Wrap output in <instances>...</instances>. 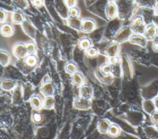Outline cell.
<instances>
[{
    "mask_svg": "<svg viewBox=\"0 0 158 139\" xmlns=\"http://www.w3.org/2000/svg\"><path fill=\"white\" fill-rule=\"evenodd\" d=\"M151 118H152V120H153V122L156 124H158V111H154L151 115Z\"/></svg>",
    "mask_w": 158,
    "mask_h": 139,
    "instance_id": "8d00e7d4",
    "label": "cell"
},
{
    "mask_svg": "<svg viewBox=\"0 0 158 139\" xmlns=\"http://www.w3.org/2000/svg\"><path fill=\"white\" fill-rule=\"evenodd\" d=\"M138 4L143 8L154 9L156 6V0H136Z\"/></svg>",
    "mask_w": 158,
    "mask_h": 139,
    "instance_id": "d6986e66",
    "label": "cell"
},
{
    "mask_svg": "<svg viewBox=\"0 0 158 139\" xmlns=\"http://www.w3.org/2000/svg\"><path fill=\"white\" fill-rule=\"evenodd\" d=\"M12 2L18 7L25 9L28 7V2L27 0H12Z\"/></svg>",
    "mask_w": 158,
    "mask_h": 139,
    "instance_id": "d6a6232c",
    "label": "cell"
},
{
    "mask_svg": "<svg viewBox=\"0 0 158 139\" xmlns=\"http://www.w3.org/2000/svg\"><path fill=\"white\" fill-rule=\"evenodd\" d=\"M79 12H80V11H79L78 9L75 7L70 8V9H69V14H70V16H72V17H78Z\"/></svg>",
    "mask_w": 158,
    "mask_h": 139,
    "instance_id": "e575fe53",
    "label": "cell"
},
{
    "mask_svg": "<svg viewBox=\"0 0 158 139\" xmlns=\"http://www.w3.org/2000/svg\"><path fill=\"white\" fill-rule=\"evenodd\" d=\"M33 3L35 6L39 7L42 5L43 0H33Z\"/></svg>",
    "mask_w": 158,
    "mask_h": 139,
    "instance_id": "ab89813d",
    "label": "cell"
},
{
    "mask_svg": "<svg viewBox=\"0 0 158 139\" xmlns=\"http://www.w3.org/2000/svg\"><path fill=\"white\" fill-rule=\"evenodd\" d=\"M80 96L87 99H90L93 96V88L88 84H83L80 88Z\"/></svg>",
    "mask_w": 158,
    "mask_h": 139,
    "instance_id": "30bf717a",
    "label": "cell"
},
{
    "mask_svg": "<svg viewBox=\"0 0 158 139\" xmlns=\"http://www.w3.org/2000/svg\"><path fill=\"white\" fill-rule=\"evenodd\" d=\"M120 51V43L117 42H112L110 43L106 49V54L109 57H117Z\"/></svg>",
    "mask_w": 158,
    "mask_h": 139,
    "instance_id": "9c48e42d",
    "label": "cell"
},
{
    "mask_svg": "<svg viewBox=\"0 0 158 139\" xmlns=\"http://www.w3.org/2000/svg\"><path fill=\"white\" fill-rule=\"evenodd\" d=\"M146 24L141 15H138L135 17L130 25L131 29L134 34L143 35Z\"/></svg>",
    "mask_w": 158,
    "mask_h": 139,
    "instance_id": "3957f363",
    "label": "cell"
},
{
    "mask_svg": "<svg viewBox=\"0 0 158 139\" xmlns=\"http://www.w3.org/2000/svg\"><path fill=\"white\" fill-rule=\"evenodd\" d=\"M121 67L123 74L128 78H130L132 76V69L129 59L125 56H123L122 58Z\"/></svg>",
    "mask_w": 158,
    "mask_h": 139,
    "instance_id": "8992f818",
    "label": "cell"
},
{
    "mask_svg": "<svg viewBox=\"0 0 158 139\" xmlns=\"http://www.w3.org/2000/svg\"><path fill=\"white\" fill-rule=\"evenodd\" d=\"M73 107L78 110H87L91 107V101L90 99H87L79 97L76 98L73 101Z\"/></svg>",
    "mask_w": 158,
    "mask_h": 139,
    "instance_id": "277c9868",
    "label": "cell"
},
{
    "mask_svg": "<svg viewBox=\"0 0 158 139\" xmlns=\"http://www.w3.org/2000/svg\"><path fill=\"white\" fill-rule=\"evenodd\" d=\"M45 119V116L44 114L40 112H34L32 114L31 119L32 121L35 124H41L42 123Z\"/></svg>",
    "mask_w": 158,
    "mask_h": 139,
    "instance_id": "d4e9b609",
    "label": "cell"
},
{
    "mask_svg": "<svg viewBox=\"0 0 158 139\" xmlns=\"http://www.w3.org/2000/svg\"><path fill=\"white\" fill-rule=\"evenodd\" d=\"M152 49L154 52H158V40H154L152 43Z\"/></svg>",
    "mask_w": 158,
    "mask_h": 139,
    "instance_id": "f35d334b",
    "label": "cell"
},
{
    "mask_svg": "<svg viewBox=\"0 0 158 139\" xmlns=\"http://www.w3.org/2000/svg\"><path fill=\"white\" fill-rule=\"evenodd\" d=\"M72 80L73 83L77 86H81L83 85L84 78L81 74L78 72H75L72 76Z\"/></svg>",
    "mask_w": 158,
    "mask_h": 139,
    "instance_id": "44dd1931",
    "label": "cell"
},
{
    "mask_svg": "<svg viewBox=\"0 0 158 139\" xmlns=\"http://www.w3.org/2000/svg\"><path fill=\"white\" fill-rule=\"evenodd\" d=\"M10 60V56L7 52L0 50V64L2 66H6L9 64Z\"/></svg>",
    "mask_w": 158,
    "mask_h": 139,
    "instance_id": "603a6c76",
    "label": "cell"
},
{
    "mask_svg": "<svg viewBox=\"0 0 158 139\" xmlns=\"http://www.w3.org/2000/svg\"><path fill=\"white\" fill-rule=\"evenodd\" d=\"M157 27L152 23L146 25L143 36L148 40H152L156 38L157 35Z\"/></svg>",
    "mask_w": 158,
    "mask_h": 139,
    "instance_id": "5b68a950",
    "label": "cell"
},
{
    "mask_svg": "<svg viewBox=\"0 0 158 139\" xmlns=\"http://www.w3.org/2000/svg\"><path fill=\"white\" fill-rule=\"evenodd\" d=\"M16 85L17 83L15 81L10 79H6L2 81L0 86L1 89L4 91H11L16 86Z\"/></svg>",
    "mask_w": 158,
    "mask_h": 139,
    "instance_id": "e0dca14e",
    "label": "cell"
},
{
    "mask_svg": "<svg viewBox=\"0 0 158 139\" xmlns=\"http://www.w3.org/2000/svg\"><path fill=\"white\" fill-rule=\"evenodd\" d=\"M86 54L90 57H94L98 54V51L96 48L91 46L86 49Z\"/></svg>",
    "mask_w": 158,
    "mask_h": 139,
    "instance_id": "836d02e7",
    "label": "cell"
},
{
    "mask_svg": "<svg viewBox=\"0 0 158 139\" xmlns=\"http://www.w3.org/2000/svg\"><path fill=\"white\" fill-rule=\"evenodd\" d=\"M6 18V13L2 9H0V23L3 22Z\"/></svg>",
    "mask_w": 158,
    "mask_h": 139,
    "instance_id": "74e56055",
    "label": "cell"
},
{
    "mask_svg": "<svg viewBox=\"0 0 158 139\" xmlns=\"http://www.w3.org/2000/svg\"><path fill=\"white\" fill-rule=\"evenodd\" d=\"M25 62L28 66L33 67L37 63V58L34 54L28 55L25 57Z\"/></svg>",
    "mask_w": 158,
    "mask_h": 139,
    "instance_id": "f1b7e54d",
    "label": "cell"
},
{
    "mask_svg": "<svg viewBox=\"0 0 158 139\" xmlns=\"http://www.w3.org/2000/svg\"><path fill=\"white\" fill-rule=\"evenodd\" d=\"M154 15H158V4H157L154 8Z\"/></svg>",
    "mask_w": 158,
    "mask_h": 139,
    "instance_id": "7bdbcfd3",
    "label": "cell"
},
{
    "mask_svg": "<svg viewBox=\"0 0 158 139\" xmlns=\"http://www.w3.org/2000/svg\"><path fill=\"white\" fill-rule=\"evenodd\" d=\"M106 14L108 19H112L118 16V9L116 4L113 2H109L106 7Z\"/></svg>",
    "mask_w": 158,
    "mask_h": 139,
    "instance_id": "8fae6325",
    "label": "cell"
},
{
    "mask_svg": "<svg viewBox=\"0 0 158 139\" xmlns=\"http://www.w3.org/2000/svg\"><path fill=\"white\" fill-rule=\"evenodd\" d=\"M153 101H154V103L155 104V106L156 107L157 109H158V96H156L153 99Z\"/></svg>",
    "mask_w": 158,
    "mask_h": 139,
    "instance_id": "b9f144b4",
    "label": "cell"
},
{
    "mask_svg": "<svg viewBox=\"0 0 158 139\" xmlns=\"http://www.w3.org/2000/svg\"><path fill=\"white\" fill-rule=\"evenodd\" d=\"M13 54L18 59H23L27 56L26 45L22 43L17 44L13 48Z\"/></svg>",
    "mask_w": 158,
    "mask_h": 139,
    "instance_id": "52a82bcc",
    "label": "cell"
},
{
    "mask_svg": "<svg viewBox=\"0 0 158 139\" xmlns=\"http://www.w3.org/2000/svg\"><path fill=\"white\" fill-rule=\"evenodd\" d=\"M12 20L15 23H22L23 22V16L19 12H14L12 15Z\"/></svg>",
    "mask_w": 158,
    "mask_h": 139,
    "instance_id": "484cf974",
    "label": "cell"
},
{
    "mask_svg": "<svg viewBox=\"0 0 158 139\" xmlns=\"http://www.w3.org/2000/svg\"><path fill=\"white\" fill-rule=\"evenodd\" d=\"M95 27L94 21L90 19H86L82 21L81 30L85 33H91L95 29Z\"/></svg>",
    "mask_w": 158,
    "mask_h": 139,
    "instance_id": "4fadbf2b",
    "label": "cell"
},
{
    "mask_svg": "<svg viewBox=\"0 0 158 139\" xmlns=\"http://www.w3.org/2000/svg\"><path fill=\"white\" fill-rule=\"evenodd\" d=\"M26 48H27V53L28 55H32L34 54L36 52V46L35 43L30 42L26 44Z\"/></svg>",
    "mask_w": 158,
    "mask_h": 139,
    "instance_id": "1f68e13d",
    "label": "cell"
},
{
    "mask_svg": "<svg viewBox=\"0 0 158 139\" xmlns=\"http://www.w3.org/2000/svg\"><path fill=\"white\" fill-rule=\"evenodd\" d=\"M91 40L87 38H85L81 40L80 41V46L83 49H88L91 47Z\"/></svg>",
    "mask_w": 158,
    "mask_h": 139,
    "instance_id": "4dcf8cb0",
    "label": "cell"
},
{
    "mask_svg": "<svg viewBox=\"0 0 158 139\" xmlns=\"http://www.w3.org/2000/svg\"><path fill=\"white\" fill-rule=\"evenodd\" d=\"M133 32L130 26H124L122 27L114 36L113 40L118 43H121L129 40L130 36L133 35Z\"/></svg>",
    "mask_w": 158,
    "mask_h": 139,
    "instance_id": "7a4b0ae2",
    "label": "cell"
},
{
    "mask_svg": "<svg viewBox=\"0 0 158 139\" xmlns=\"http://www.w3.org/2000/svg\"><path fill=\"white\" fill-rule=\"evenodd\" d=\"M23 30L28 36L33 37L35 36V30L28 22L27 21H23L22 23Z\"/></svg>",
    "mask_w": 158,
    "mask_h": 139,
    "instance_id": "cb8c5ba5",
    "label": "cell"
},
{
    "mask_svg": "<svg viewBox=\"0 0 158 139\" xmlns=\"http://www.w3.org/2000/svg\"><path fill=\"white\" fill-rule=\"evenodd\" d=\"M30 104L31 107L36 109L40 110L42 108L43 102L42 101L41 98L38 95H34L30 98Z\"/></svg>",
    "mask_w": 158,
    "mask_h": 139,
    "instance_id": "ac0fdd59",
    "label": "cell"
},
{
    "mask_svg": "<svg viewBox=\"0 0 158 139\" xmlns=\"http://www.w3.org/2000/svg\"><path fill=\"white\" fill-rule=\"evenodd\" d=\"M67 23L69 27H70L71 28L75 30H81L82 21L78 17L70 16L67 19Z\"/></svg>",
    "mask_w": 158,
    "mask_h": 139,
    "instance_id": "5bb4252c",
    "label": "cell"
},
{
    "mask_svg": "<svg viewBox=\"0 0 158 139\" xmlns=\"http://www.w3.org/2000/svg\"><path fill=\"white\" fill-rule=\"evenodd\" d=\"M120 128L118 127V126H117L116 124H110L109 130H108V133L113 137H115L117 136L119 133H120Z\"/></svg>",
    "mask_w": 158,
    "mask_h": 139,
    "instance_id": "4316f807",
    "label": "cell"
},
{
    "mask_svg": "<svg viewBox=\"0 0 158 139\" xmlns=\"http://www.w3.org/2000/svg\"><path fill=\"white\" fill-rule=\"evenodd\" d=\"M41 92L45 96H52L54 93V85L52 82L44 83L41 88Z\"/></svg>",
    "mask_w": 158,
    "mask_h": 139,
    "instance_id": "7c38bea8",
    "label": "cell"
},
{
    "mask_svg": "<svg viewBox=\"0 0 158 139\" xmlns=\"http://www.w3.org/2000/svg\"><path fill=\"white\" fill-rule=\"evenodd\" d=\"M152 23L158 28V15H154L152 18Z\"/></svg>",
    "mask_w": 158,
    "mask_h": 139,
    "instance_id": "60d3db41",
    "label": "cell"
},
{
    "mask_svg": "<svg viewBox=\"0 0 158 139\" xmlns=\"http://www.w3.org/2000/svg\"><path fill=\"white\" fill-rule=\"evenodd\" d=\"M110 122L106 119H101L98 124V129L101 133H106L108 132L109 127L110 125Z\"/></svg>",
    "mask_w": 158,
    "mask_h": 139,
    "instance_id": "2e32d148",
    "label": "cell"
},
{
    "mask_svg": "<svg viewBox=\"0 0 158 139\" xmlns=\"http://www.w3.org/2000/svg\"><path fill=\"white\" fill-rule=\"evenodd\" d=\"M55 104L54 99L52 96H47L45 97L44 101H43V107L48 110H51L54 108Z\"/></svg>",
    "mask_w": 158,
    "mask_h": 139,
    "instance_id": "7402d4cb",
    "label": "cell"
},
{
    "mask_svg": "<svg viewBox=\"0 0 158 139\" xmlns=\"http://www.w3.org/2000/svg\"><path fill=\"white\" fill-rule=\"evenodd\" d=\"M112 66L109 63H107V64H104L101 68V73L104 75H110L112 73Z\"/></svg>",
    "mask_w": 158,
    "mask_h": 139,
    "instance_id": "f546056e",
    "label": "cell"
},
{
    "mask_svg": "<svg viewBox=\"0 0 158 139\" xmlns=\"http://www.w3.org/2000/svg\"><path fill=\"white\" fill-rule=\"evenodd\" d=\"M65 70L67 73L70 75H73L77 72V66L73 62H69L65 66Z\"/></svg>",
    "mask_w": 158,
    "mask_h": 139,
    "instance_id": "83f0119b",
    "label": "cell"
},
{
    "mask_svg": "<svg viewBox=\"0 0 158 139\" xmlns=\"http://www.w3.org/2000/svg\"><path fill=\"white\" fill-rule=\"evenodd\" d=\"M129 41L133 44H136L143 48L146 47L148 43V40L143 36V35H138L134 33L130 36Z\"/></svg>",
    "mask_w": 158,
    "mask_h": 139,
    "instance_id": "ba28073f",
    "label": "cell"
},
{
    "mask_svg": "<svg viewBox=\"0 0 158 139\" xmlns=\"http://www.w3.org/2000/svg\"><path fill=\"white\" fill-rule=\"evenodd\" d=\"M0 31L3 36H10L14 33V28L10 24L4 23L1 26Z\"/></svg>",
    "mask_w": 158,
    "mask_h": 139,
    "instance_id": "ffe728a7",
    "label": "cell"
},
{
    "mask_svg": "<svg viewBox=\"0 0 158 139\" xmlns=\"http://www.w3.org/2000/svg\"><path fill=\"white\" fill-rule=\"evenodd\" d=\"M142 107L143 110L148 114L151 115L154 111H156V107L154 103L153 100L145 99L142 103Z\"/></svg>",
    "mask_w": 158,
    "mask_h": 139,
    "instance_id": "9a60e30c",
    "label": "cell"
},
{
    "mask_svg": "<svg viewBox=\"0 0 158 139\" xmlns=\"http://www.w3.org/2000/svg\"><path fill=\"white\" fill-rule=\"evenodd\" d=\"M117 7L118 17L121 19L130 18L134 10L135 0H114Z\"/></svg>",
    "mask_w": 158,
    "mask_h": 139,
    "instance_id": "6da1fadb",
    "label": "cell"
},
{
    "mask_svg": "<svg viewBox=\"0 0 158 139\" xmlns=\"http://www.w3.org/2000/svg\"><path fill=\"white\" fill-rule=\"evenodd\" d=\"M65 4L69 7L72 8L76 5L77 0H65Z\"/></svg>",
    "mask_w": 158,
    "mask_h": 139,
    "instance_id": "d590c367",
    "label": "cell"
}]
</instances>
